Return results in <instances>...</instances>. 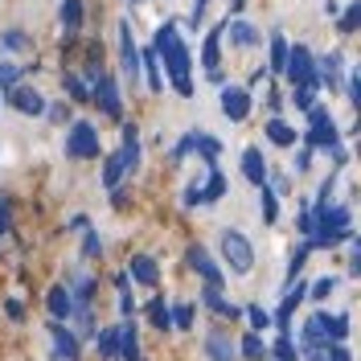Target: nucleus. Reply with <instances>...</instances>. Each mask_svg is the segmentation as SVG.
<instances>
[{
  "mask_svg": "<svg viewBox=\"0 0 361 361\" xmlns=\"http://www.w3.org/2000/svg\"><path fill=\"white\" fill-rule=\"evenodd\" d=\"M157 58H164L177 94L189 99V94H193V82H189V49H185V42L177 37V25L173 21L164 25V29H157Z\"/></svg>",
  "mask_w": 361,
  "mask_h": 361,
  "instance_id": "f257e3e1",
  "label": "nucleus"
},
{
  "mask_svg": "<svg viewBox=\"0 0 361 361\" xmlns=\"http://www.w3.org/2000/svg\"><path fill=\"white\" fill-rule=\"evenodd\" d=\"M283 70H288V78H292V87H320V78H316V62L312 54H308V45H295V49H288V62H283Z\"/></svg>",
  "mask_w": 361,
  "mask_h": 361,
  "instance_id": "f03ea898",
  "label": "nucleus"
},
{
  "mask_svg": "<svg viewBox=\"0 0 361 361\" xmlns=\"http://www.w3.org/2000/svg\"><path fill=\"white\" fill-rule=\"evenodd\" d=\"M308 148H337V123H333V115L324 111V107H308Z\"/></svg>",
  "mask_w": 361,
  "mask_h": 361,
  "instance_id": "7ed1b4c3",
  "label": "nucleus"
},
{
  "mask_svg": "<svg viewBox=\"0 0 361 361\" xmlns=\"http://www.w3.org/2000/svg\"><path fill=\"white\" fill-rule=\"evenodd\" d=\"M222 255H226V263H230V271H238V275H247L255 267V250H250V243L238 230H226L222 234Z\"/></svg>",
  "mask_w": 361,
  "mask_h": 361,
  "instance_id": "20e7f679",
  "label": "nucleus"
},
{
  "mask_svg": "<svg viewBox=\"0 0 361 361\" xmlns=\"http://www.w3.org/2000/svg\"><path fill=\"white\" fill-rule=\"evenodd\" d=\"M66 152H70V157H78V160L99 157V135H94V128H90L87 119H78V123L70 128V135H66Z\"/></svg>",
  "mask_w": 361,
  "mask_h": 361,
  "instance_id": "39448f33",
  "label": "nucleus"
},
{
  "mask_svg": "<svg viewBox=\"0 0 361 361\" xmlns=\"http://www.w3.org/2000/svg\"><path fill=\"white\" fill-rule=\"evenodd\" d=\"M90 87H99V90H90V99H99V107L111 115V119H119V111H123V103H119V87H115V78L111 74H99Z\"/></svg>",
  "mask_w": 361,
  "mask_h": 361,
  "instance_id": "423d86ee",
  "label": "nucleus"
},
{
  "mask_svg": "<svg viewBox=\"0 0 361 361\" xmlns=\"http://www.w3.org/2000/svg\"><path fill=\"white\" fill-rule=\"evenodd\" d=\"M222 111H226V119L243 123L250 115V94L243 87H222Z\"/></svg>",
  "mask_w": 361,
  "mask_h": 361,
  "instance_id": "0eeeda50",
  "label": "nucleus"
},
{
  "mask_svg": "<svg viewBox=\"0 0 361 361\" xmlns=\"http://www.w3.org/2000/svg\"><path fill=\"white\" fill-rule=\"evenodd\" d=\"M119 62H123V74L135 82V74H140V49L132 42V25L128 21L119 25Z\"/></svg>",
  "mask_w": 361,
  "mask_h": 361,
  "instance_id": "6e6552de",
  "label": "nucleus"
},
{
  "mask_svg": "<svg viewBox=\"0 0 361 361\" xmlns=\"http://www.w3.org/2000/svg\"><path fill=\"white\" fill-rule=\"evenodd\" d=\"M8 99H13V107L21 115H42L45 111V99L29 87H8Z\"/></svg>",
  "mask_w": 361,
  "mask_h": 361,
  "instance_id": "1a4fd4ad",
  "label": "nucleus"
},
{
  "mask_svg": "<svg viewBox=\"0 0 361 361\" xmlns=\"http://www.w3.org/2000/svg\"><path fill=\"white\" fill-rule=\"evenodd\" d=\"M316 324H320V333L329 341H345L349 337V316L345 312H320L316 316Z\"/></svg>",
  "mask_w": 361,
  "mask_h": 361,
  "instance_id": "9d476101",
  "label": "nucleus"
},
{
  "mask_svg": "<svg viewBox=\"0 0 361 361\" xmlns=\"http://www.w3.org/2000/svg\"><path fill=\"white\" fill-rule=\"evenodd\" d=\"M243 173H247L250 185H267V164H263V152L259 148H247L243 152Z\"/></svg>",
  "mask_w": 361,
  "mask_h": 361,
  "instance_id": "9b49d317",
  "label": "nucleus"
},
{
  "mask_svg": "<svg viewBox=\"0 0 361 361\" xmlns=\"http://www.w3.org/2000/svg\"><path fill=\"white\" fill-rule=\"evenodd\" d=\"M189 263H193V267H197V271L205 275V283L222 288V271H218V263H214V259H209V255H205L202 247H193V250H189Z\"/></svg>",
  "mask_w": 361,
  "mask_h": 361,
  "instance_id": "f8f14e48",
  "label": "nucleus"
},
{
  "mask_svg": "<svg viewBox=\"0 0 361 361\" xmlns=\"http://www.w3.org/2000/svg\"><path fill=\"white\" fill-rule=\"evenodd\" d=\"M308 361H353V357H349L345 341H320L312 353H308Z\"/></svg>",
  "mask_w": 361,
  "mask_h": 361,
  "instance_id": "ddd939ff",
  "label": "nucleus"
},
{
  "mask_svg": "<svg viewBox=\"0 0 361 361\" xmlns=\"http://www.w3.org/2000/svg\"><path fill=\"white\" fill-rule=\"evenodd\" d=\"M226 33H230V42H234V45H243V49L259 42V29H255L250 21H226Z\"/></svg>",
  "mask_w": 361,
  "mask_h": 361,
  "instance_id": "4468645a",
  "label": "nucleus"
},
{
  "mask_svg": "<svg viewBox=\"0 0 361 361\" xmlns=\"http://www.w3.org/2000/svg\"><path fill=\"white\" fill-rule=\"evenodd\" d=\"M205 353H209V361H234L238 353H234V345L222 337V333H209L205 337Z\"/></svg>",
  "mask_w": 361,
  "mask_h": 361,
  "instance_id": "2eb2a0df",
  "label": "nucleus"
},
{
  "mask_svg": "<svg viewBox=\"0 0 361 361\" xmlns=\"http://www.w3.org/2000/svg\"><path fill=\"white\" fill-rule=\"evenodd\" d=\"M54 341H58V349H54L58 357H66V361L78 357V337H74V333H66V329H62L58 320H54Z\"/></svg>",
  "mask_w": 361,
  "mask_h": 361,
  "instance_id": "dca6fc26",
  "label": "nucleus"
},
{
  "mask_svg": "<svg viewBox=\"0 0 361 361\" xmlns=\"http://www.w3.org/2000/svg\"><path fill=\"white\" fill-rule=\"evenodd\" d=\"M115 353H119L123 361H140V341H135L132 324H123V329H119V345H115Z\"/></svg>",
  "mask_w": 361,
  "mask_h": 361,
  "instance_id": "f3484780",
  "label": "nucleus"
},
{
  "mask_svg": "<svg viewBox=\"0 0 361 361\" xmlns=\"http://www.w3.org/2000/svg\"><path fill=\"white\" fill-rule=\"evenodd\" d=\"M70 312H74V304H70V288H54V292H49V316H54V320H66Z\"/></svg>",
  "mask_w": 361,
  "mask_h": 361,
  "instance_id": "a211bd4d",
  "label": "nucleus"
},
{
  "mask_svg": "<svg viewBox=\"0 0 361 361\" xmlns=\"http://www.w3.org/2000/svg\"><path fill=\"white\" fill-rule=\"evenodd\" d=\"M341 66H345V62H341V54L333 49V54H329V58L320 62L316 78H320V82H329V87H337V82H341Z\"/></svg>",
  "mask_w": 361,
  "mask_h": 361,
  "instance_id": "6ab92c4d",
  "label": "nucleus"
},
{
  "mask_svg": "<svg viewBox=\"0 0 361 361\" xmlns=\"http://www.w3.org/2000/svg\"><path fill=\"white\" fill-rule=\"evenodd\" d=\"M300 300H304V283H295L292 292H288V300H283V308L275 312V324H279V329H288V324H292V312H295V304H300Z\"/></svg>",
  "mask_w": 361,
  "mask_h": 361,
  "instance_id": "aec40b11",
  "label": "nucleus"
},
{
  "mask_svg": "<svg viewBox=\"0 0 361 361\" xmlns=\"http://www.w3.org/2000/svg\"><path fill=\"white\" fill-rule=\"evenodd\" d=\"M123 173H128V164H123V152L107 157V164H103V185H107V189H115V185L123 180Z\"/></svg>",
  "mask_w": 361,
  "mask_h": 361,
  "instance_id": "412c9836",
  "label": "nucleus"
},
{
  "mask_svg": "<svg viewBox=\"0 0 361 361\" xmlns=\"http://www.w3.org/2000/svg\"><path fill=\"white\" fill-rule=\"evenodd\" d=\"M267 140H271V144H279V148H292L295 132L283 123V119H271V123H267Z\"/></svg>",
  "mask_w": 361,
  "mask_h": 361,
  "instance_id": "4be33fe9",
  "label": "nucleus"
},
{
  "mask_svg": "<svg viewBox=\"0 0 361 361\" xmlns=\"http://www.w3.org/2000/svg\"><path fill=\"white\" fill-rule=\"evenodd\" d=\"M132 275H135V283H157V263H152L148 255H135L132 259Z\"/></svg>",
  "mask_w": 361,
  "mask_h": 361,
  "instance_id": "5701e85b",
  "label": "nucleus"
},
{
  "mask_svg": "<svg viewBox=\"0 0 361 361\" xmlns=\"http://www.w3.org/2000/svg\"><path fill=\"white\" fill-rule=\"evenodd\" d=\"M218 45H222V29H214L209 37H205V45H202V62H205V70H218Z\"/></svg>",
  "mask_w": 361,
  "mask_h": 361,
  "instance_id": "b1692460",
  "label": "nucleus"
},
{
  "mask_svg": "<svg viewBox=\"0 0 361 361\" xmlns=\"http://www.w3.org/2000/svg\"><path fill=\"white\" fill-rule=\"evenodd\" d=\"M62 25H66V33L82 25V0H62Z\"/></svg>",
  "mask_w": 361,
  "mask_h": 361,
  "instance_id": "393cba45",
  "label": "nucleus"
},
{
  "mask_svg": "<svg viewBox=\"0 0 361 361\" xmlns=\"http://www.w3.org/2000/svg\"><path fill=\"white\" fill-rule=\"evenodd\" d=\"M62 82H66L70 99H78V103H87V99H90V82H87V78H78V74H66Z\"/></svg>",
  "mask_w": 361,
  "mask_h": 361,
  "instance_id": "a878e982",
  "label": "nucleus"
},
{
  "mask_svg": "<svg viewBox=\"0 0 361 361\" xmlns=\"http://www.w3.org/2000/svg\"><path fill=\"white\" fill-rule=\"evenodd\" d=\"M140 62H144V74H148V87L160 90V66H157V49H148V54H140Z\"/></svg>",
  "mask_w": 361,
  "mask_h": 361,
  "instance_id": "bb28decb",
  "label": "nucleus"
},
{
  "mask_svg": "<svg viewBox=\"0 0 361 361\" xmlns=\"http://www.w3.org/2000/svg\"><path fill=\"white\" fill-rule=\"evenodd\" d=\"M99 357H115V345H119V329H103L99 333Z\"/></svg>",
  "mask_w": 361,
  "mask_h": 361,
  "instance_id": "cd10ccee",
  "label": "nucleus"
},
{
  "mask_svg": "<svg viewBox=\"0 0 361 361\" xmlns=\"http://www.w3.org/2000/svg\"><path fill=\"white\" fill-rule=\"evenodd\" d=\"M288 62V42H283V33H275L271 37V70H283Z\"/></svg>",
  "mask_w": 361,
  "mask_h": 361,
  "instance_id": "c85d7f7f",
  "label": "nucleus"
},
{
  "mask_svg": "<svg viewBox=\"0 0 361 361\" xmlns=\"http://www.w3.org/2000/svg\"><path fill=\"white\" fill-rule=\"evenodd\" d=\"M222 193H226V177L222 173H209V180H205V189H202V202H214Z\"/></svg>",
  "mask_w": 361,
  "mask_h": 361,
  "instance_id": "c756f323",
  "label": "nucleus"
},
{
  "mask_svg": "<svg viewBox=\"0 0 361 361\" xmlns=\"http://www.w3.org/2000/svg\"><path fill=\"white\" fill-rule=\"evenodd\" d=\"M197 152H202L205 160H218V152H222V144H218V140H214V135L197 132Z\"/></svg>",
  "mask_w": 361,
  "mask_h": 361,
  "instance_id": "7c9ffc66",
  "label": "nucleus"
},
{
  "mask_svg": "<svg viewBox=\"0 0 361 361\" xmlns=\"http://www.w3.org/2000/svg\"><path fill=\"white\" fill-rule=\"evenodd\" d=\"M243 353H247L250 361H259L263 353H267V349H263V341H259V333H247V337H243Z\"/></svg>",
  "mask_w": 361,
  "mask_h": 361,
  "instance_id": "2f4dec72",
  "label": "nucleus"
},
{
  "mask_svg": "<svg viewBox=\"0 0 361 361\" xmlns=\"http://www.w3.org/2000/svg\"><path fill=\"white\" fill-rule=\"evenodd\" d=\"M357 25H361V4H349L345 17H341V33H353Z\"/></svg>",
  "mask_w": 361,
  "mask_h": 361,
  "instance_id": "473e14b6",
  "label": "nucleus"
},
{
  "mask_svg": "<svg viewBox=\"0 0 361 361\" xmlns=\"http://www.w3.org/2000/svg\"><path fill=\"white\" fill-rule=\"evenodd\" d=\"M148 312H152V324H157V329H169V324H173V316H169V308H164V300H152Z\"/></svg>",
  "mask_w": 361,
  "mask_h": 361,
  "instance_id": "72a5a7b5",
  "label": "nucleus"
},
{
  "mask_svg": "<svg viewBox=\"0 0 361 361\" xmlns=\"http://www.w3.org/2000/svg\"><path fill=\"white\" fill-rule=\"evenodd\" d=\"M17 82H21V66L0 62V87H17Z\"/></svg>",
  "mask_w": 361,
  "mask_h": 361,
  "instance_id": "f704fd0d",
  "label": "nucleus"
},
{
  "mask_svg": "<svg viewBox=\"0 0 361 361\" xmlns=\"http://www.w3.org/2000/svg\"><path fill=\"white\" fill-rule=\"evenodd\" d=\"M169 316H173V324H177V329H189V324H193V304H177Z\"/></svg>",
  "mask_w": 361,
  "mask_h": 361,
  "instance_id": "c9c22d12",
  "label": "nucleus"
},
{
  "mask_svg": "<svg viewBox=\"0 0 361 361\" xmlns=\"http://www.w3.org/2000/svg\"><path fill=\"white\" fill-rule=\"evenodd\" d=\"M259 197H263V222H275V193L267 185H259Z\"/></svg>",
  "mask_w": 361,
  "mask_h": 361,
  "instance_id": "e433bc0d",
  "label": "nucleus"
},
{
  "mask_svg": "<svg viewBox=\"0 0 361 361\" xmlns=\"http://www.w3.org/2000/svg\"><path fill=\"white\" fill-rule=\"evenodd\" d=\"M275 357H279V361H295V357H300V349L283 337V341H275Z\"/></svg>",
  "mask_w": 361,
  "mask_h": 361,
  "instance_id": "4c0bfd02",
  "label": "nucleus"
},
{
  "mask_svg": "<svg viewBox=\"0 0 361 361\" xmlns=\"http://www.w3.org/2000/svg\"><path fill=\"white\" fill-rule=\"evenodd\" d=\"M0 45H4V49H25L29 42H25V33H21V29H8V33L0 37Z\"/></svg>",
  "mask_w": 361,
  "mask_h": 361,
  "instance_id": "58836bf2",
  "label": "nucleus"
},
{
  "mask_svg": "<svg viewBox=\"0 0 361 361\" xmlns=\"http://www.w3.org/2000/svg\"><path fill=\"white\" fill-rule=\"evenodd\" d=\"M243 316L250 320V329H267V324H271V312H263V308H247Z\"/></svg>",
  "mask_w": 361,
  "mask_h": 361,
  "instance_id": "ea45409f",
  "label": "nucleus"
},
{
  "mask_svg": "<svg viewBox=\"0 0 361 361\" xmlns=\"http://www.w3.org/2000/svg\"><path fill=\"white\" fill-rule=\"evenodd\" d=\"M312 94H316V90H312V87H295V90H292V99H295V107H300V111H308V107H312Z\"/></svg>",
  "mask_w": 361,
  "mask_h": 361,
  "instance_id": "a19ab883",
  "label": "nucleus"
},
{
  "mask_svg": "<svg viewBox=\"0 0 361 361\" xmlns=\"http://www.w3.org/2000/svg\"><path fill=\"white\" fill-rule=\"evenodd\" d=\"M193 148H197V132H189V135H185V140H180V144H177V148H173V157H189V152H193Z\"/></svg>",
  "mask_w": 361,
  "mask_h": 361,
  "instance_id": "79ce46f5",
  "label": "nucleus"
},
{
  "mask_svg": "<svg viewBox=\"0 0 361 361\" xmlns=\"http://www.w3.org/2000/svg\"><path fill=\"white\" fill-rule=\"evenodd\" d=\"M345 87H349V103H361V78H357V70H349Z\"/></svg>",
  "mask_w": 361,
  "mask_h": 361,
  "instance_id": "37998d69",
  "label": "nucleus"
},
{
  "mask_svg": "<svg viewBox=\"0 0 361 361\" xmlns=\"http://www.w3.org/2000/svg\"><path fill=\"white\" fill-rule=\"evenodd\" d=\"M333 288H337V279H329V275H324V279H316L312 295H316V300H324V295H333Z\"/></svg>",
  "mask_w": 361,
  "mask_h": 361,
  "instance_id": "c03bdc74",
  "label": "nucleus"
},
{
  "mask_svg": "<svg viewBox=\"0 0 361 361\" xmlns=\"http://www.w3.org/2000/svg\"><path fill=\"white\" fill-rule=\"evenodd\" d=\"M82 255H90V259H99V255H103V243H99V234H94V230L87 234V247H82Z\"/></svg>",
  "mask_w": 361,
  "mask_h": 361,
  "instance_id": "a18cd8bd",
  "label": "nucleus"
},
{
  "mask_svg": "<svg viewBox=\"0 0 361 361\" xmlns=\"http://www.w3.org/2000/svg\"><path fill=\"white\" fill-rule=\"evenodd\" d=\"M308 250H312V243H300V247H295V255H292V275L300 267H304V259H308Z\"/></svg>",
  "mask_w": 361,
  "mask_h": 361,
  "instance_id": "49530a36",
  "label": "nucleus"
},
{
  "mask_svg": "<svg viewBox=\"0 0 361 361\" xmlns=\"http://www.w3.org/2000/svg\"><path fill=\"white\" fill-rule=\"evenodd\" d=\"M4 308H8V316H13V320H25V304H21V300H8Z\"/></svg>",
  "mask_w": 361,
  "mask_h": 361,
  "instance_id": "de8ad7c7",
  "label": "nucleus"
},
{
  "mask_svg": "<svg viewBox=\"0 0 361 361\" xmlns=\"http://www.w3.org/2000/svg\"><path fill=\"white\" fill-rule=\"evenodd\" d=\"M202 202V189H197V185H193V189H185V205H197Z\"/></svg>",
  "mask_w": 361,
  "mask_h": 361,
  "instance_id": "09e8293b",
  "label": "nucleus"
},
{
  "mask_svg": "<svg viewBox=\"0 0 361 361\" xmlns=\"http://www.w3.org/2000/svg\"><path fill=\"white\" fill-rule=\"evenodd\" d=\"M308 164H312V157H308V152H300V157H295V173H304Z\"/></svg>",
  "mask_w": 361,
  "mask_h": 361,
  "instance_id": "8fccbe9b",
  "label": "nucleus"
},
{
  "mask_svg": "<svg viewBox=\"0 0 361 361\" xmlns=\"http://www.w3.org/2000/svg\"><path fill=\"white\" fill-rule=\"evenodd\" d=\"M4 230H8V205L0 202V234H4Z\"/></svg>",
  "mask_w": 361,
  "mask_h": 361,
  "instance_id": "3c124183",
  "label": "nucleus"
}]
</instances>
